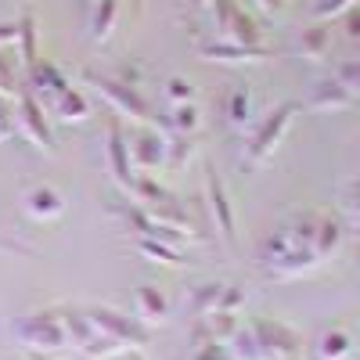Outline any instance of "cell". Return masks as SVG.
Segmentation results:
<instances>
[{
    "mask_svg": "<svg viewBox=\"0 0 360 360\" xmlns=\"http://www.w3.org/2000/svg\"><path fill=\"white\" fill-rule=\"evenodd\" d=\"M249 328H252L259 360H295L303 353V335L278 317H256L249 321Z\"/></svg>",
    "mask_w": 360,
    "mask_h": 360,
    "instance_id": "9c48e42d",
    "label": "cell"
},
{
    "mask_svg": "<svg viewBox=\"0 0 360 360\" xmlns=\"http://www.w3.org/2000/svg\"><path fill=\"white\" fill-rule=\"evenodd\" d=\"M220 292L224 285L220 281H205V285H195L191 292H184V314L188 317H205L220 307Z\"/></svg>",
    "mask_w": 360,
    "mask_h": 360,
    "instance_id": "d4e9b609",
    "label": "cell"
},
{
    "mask_svg": "<svg viewBox=\"0 0 360 360\" xmlns=\"http://www.w3.org/2000/svg\"><path fill=\"white\" fill-rule=\"evenodd\" d=\"M22 202H25V213L33 217V220H40V224H51V220H58V217L65 213V198H62V191H54V188H47V184L29 188Z\"/></svg>",
    "mask_w": 360,
    "mask_h": 360,
    "instance_id": "d6986e66",
    "label": "cell"
},
{
    "mask_svg": "<svg viewBox=\"0 0 360 360\" xmlns=\"http://www.w3.org/2000/svg\"><path fill=\"white\" fill-rule=\"evenodd\" d=\"M353 105H356V94H349V90L339 86L335 79L317 83L310 101H307V108H314V112H342V108H353Z\"/></svg>",
    "mask_w": 360,
    "mask_h": 360,
    "instance_id": "7402d4cb",
    "label": "cell"
},
{
    "mask_svg": "<svg viewBox=\"0 0 360 360\" xmlns=\"http://www.w3.org/2000/svg\"><path fill=\"white\" fill-rule=\"evenodd\" d=\"M195 152H198V141H195V137L166 134V169H169V173L188 169L191 159H195Z\"/></svg>",
    "mask_w": 360,
    "mask_h": 360,
    "instance_id": "f1b7e54d",
    "label": "cell"
},
{
    "mask_svg": "<svg viewBox=\"0 0 360 360\" xmlns=\"http://www.w3.org/2000/svg\"><path fill=\"white\" fill-rule=\"evenodd\" d=\"M83 314L101 335H108L123 353H141L148 342H152V328L141 324L137 317H130L127 310H119V307H108V303L83 307Z\"/></svg>",
    "mask_w": 360,
    "mask_h": 360,
    "instance_id": "5b68a950",
    "label": "cell"
},
{
    "mask_svg": "<svg viewBox=\"0 0 360 360\" xmlns=\"http://www.w3.org/2000/svg\"><path fill=\"white\" fill-rule=\"evenodd\" d=\"M58 317H62V332H65V346L83 356V360H112V356H123L108 335H101L94 324L86 321L83 307H58Z\"/></svg>",
    "mask_w": 360,
    "mask_h": 360,
    "instance_id": "8992f818",
    "label": "cell"
},
{
    "mask_svg": "<svg viewBox=\"0 0 360 360\" xmlns=\"http://www.w3.org/2000/svg\"><path fill=\"white\" fill-rule=\"evenodd\" d=\"M295 112H299L295 101H281V105H274L270 112H259V119L245 130L242 169H259V166H266L270 159L278 155L285 134H288L292 123H295Z\"/></svg>",
    "mask_w": 360,
    "mask_h": 360,
    "instance_id": "7a4b0ae2",
    "label": "cell"
},
{
    "mask_svg": "<svg viewBox=\"0 0 360 360\" xmlns=\"http://www.w3.org/2000/svg\"><path fill=\"white\" fill-rule=\"evenodd\" d=\"M134 317H137L141 324H148L152 332H155V328H162L166 317H169V303H166L162 288H155V285H141L137 295H134Z\"/></svg>",
    "mask_w": 360,
    "mask_h": 360,
    "instance_id": "e0dca14e",
    "label": "cell"
},
{
    "mask_svg": "<svg viewBox=\"0 0 360 360\" xmlns=\"http://www.w3.org/2000/svg\"><path fill=\"white\" fill-rule=\"evenodd\" d=\"M79 79L94 90V94H98L115 115H123L127 123H134V127L159 123L155 112H152V105H148V98L141 94V86H137V72H130V69H119V72L83 69Z\"/></svg>",
    "mask_w": 360,
    "mask_h": 360,
    "instance_id": "6da1fadb",
    "label": "cell"
},
{
    "mask_svg": "<svg viewBox=\"0 0 360 360\" xmlns=\"http://www.w3.org/2000/svg\"><path fill=\"white\" fill-rule=\"evenodd\" d=\"M209 11V22H213V40H231V44H249V47H259L263 44V29L259 22L238 4V0H213L205 8Z\"/></svg>",
    "mask_w": 360,
    "mask_h": 360,
    "instance_id": "ba28073f",
    "label": "cell"
},
{
    "mask_svg": "<svg viewBox=\"0 0 360 360\" xmlns=\"http://www.w3.org/2000/svg\"><path fill=\"white\" fill-rule=\"evenodd\" d=\"M188 360H231V353L224 342H202L188 349Z\"/></svg>",
    "mask_w": 360,
    "mask_h": 360,
    "instance_id": "e575fe53",
    "label": "cell"
},
{
    "mask_svg": "<svg viewBox=\"0 0 360 360\" xmlns=\"http://www.w3.org/2000/svg\"><path fill=\"white\" fill-rule=\"evenodd\" d=\"M127 360H144V356L141 353H127Z\"/></svg>",
    "mask_w": 360,
    "mask_h": 360,
    "instance_id": "60d3db41",
    "label": "cell"
},
{
    "mask_svg": "<svg viewBox=\"0 0 360 360\" xmlns=\"http://www.w3.org/2000/svg\"><path fill=\"white\" fill-rule=\"evenodd\" d=\"M217 310H224V314H242V310H245V288H242V285H224Z\"/></svg>",
    "mask_w": 360,
    "mask_h": 360,
    "instance_id": "836d02e7",
    "label": "cell"
},
{
    "mask_svg": "<svg viewBox=\"0 0 360 360\" xmlns=\"http://www.w3.org/2000/svg\"><path fill=\"white\" fill-rule=\"evenodd\" d=\"M256 263L270 281H295V278H307L321 266V259L314 256V249H299L292 245L281 231L266 234L259 249H256Z\"/></svg>",
    "mask_w": 360,
    "mask_h": 360,
    "instance_id": "277c9868",
    "label": "cell"
},
{
    "mask_svg": "<svg viewBox=\"0 0 360 360\" xmlns=\"http://www.w3.org/2000/svg\"><path fill=\"white\" fill-rule=\"evenodd\" d=\"M90 4H94V0H90Z\"/></svg>",
    "mask_w": 360,
    "mask_h": 360,
    "instance_id": "b9f144b4",
    "label": "cell"
},
{
    "mask_svg": "<svg viewBox=\"0 0 360 360\" xmlns=\"http://www.w3.org/2000/svg\"><path fill=\"white\" fill-rule=\"evenodd\" d=\"M332 79L339 83V86H346L349 94H360V62L356 58H349V62H342L335 72H332Z\"/></svg>",
    "mask_w": 360,
    "mask_h": 360,
    "instance_id": "d6a6232c",
    "label": "cell"
},
{
    "mask_svg": "<svg viewBox=\"0 0 360 360\" xmlns=\"http://www.w3.org/2000/svg\"><path fill=\"white\" fill-rule=\"evenodd\" d=\"M195 54L202 62H217V65H259L270 58V47H249V44H231V40H202L195 44Z\"/></svg>",
    "mask_w": 360,
    "mask_h": 360,
    "instance_id": "7c38bea8",
    "label": "cell"
},
{
    "mask_svg": "<svg viewBox=\"0 0 360 360\" xmlns=\"http://www.w3.org/2000/svg\"><path fill=\"white\" fill-rule=\"evenodd\" d=\"M127 148H130V166L141 176H155L159 169H166V130L159 123L137 127L134 134H127Z\"/></svg>",
    "mask_w": 360,
    "mask_h": 360,
    "instance_id": "30bf717a",
    "label": "cell"
},
{
    "mask_svg": "<svg viewBox=\"0 0 360 360\" xmlns=\"http://www.w3.org/2000/svg\"><path fill=\"white\" fill-rule=\"evenodd\" d=\"M15 54L22 69H33L40 62V37H37V15L25 11L18 18V40H15Z\"/></svg>",
    "mask_w": 360,
    "mask_h": 360,
    "instance_id": "603a6c76",
    "label": "cell"
},
{
    "mask_svg": "<svg viewBox=\"0 0 360 360\" xmlns=\"http://www.w3.org/2000/svg\"><path fill=\"white\" fill-rule=\"evenodd\" d=\"M349 360H353V356H349Z\"/></svg>",
    "mask_w": 360,
    "mask_h": 360,
    "instance_id": "7bdbcfd3",
    "label": "cell"
},
{
    "mask_svg": "<svg viewBox=\"0 0 360 360\" xmlns=\"http://www.w3.org/2000/svg\"><path fill=\"white\" fill-rule=\"evenodd\" d=\"M346 227H342V220L339 217H328V213H321V224H317V234H314V256L321 259V263H328V259H335L339 252H342V245H346Z\"/></svg>",
    "mask_w": 360,
    "mask_h": 360,
    "instance_id": "ffe728a7",
    "label": "cell"
},
{
    "mask_svg": "<svg viewBox=\"0 0 360 360\" xmlns=\"http://www.w3.org/2000/svg\"><path fill=\"white\" fill-rule=\"evenodd\" d=\"M224 115H227V127H231V130L245 134L256 119H259V112H256V94H252L249 86H234L231 94H227Z\"/></svg>",
    "mask_w": 360,
    "mask_h": 360,
    "instance_id": "ac0fdd59",
    "label": "cell"
},
{
    "mask_svg": "<svg viewBox=\"0 0 360 360\" xmlns=\"http://www.w3.org/2000/svg\"><path fill=\"white\" fill-rule=\"evenodd\" d=\"M256 4H259V11H263V15L278 18V15L285 11V4H288V0H256Z\"/></svg>",
    "mask_w": 360,
    "mask_h": 360,
    "instance_id": "f35d334b",
    "label": "cell"
},
{
    "mask_svg": "<svg viewBox=\"0 0 360 360\" xmlns=\"http://www.w3.org/2000/svg\"><path fill=\"white\" fill-rule=\"evenodd\" d=\"M166 134H180V137H198V127H202V115H198V105L188 101V105H173L169 115L159 123Z\"/></svg>",
    "mask_w": 360,
    "mask_h": 360,
    "instance_id": "484cf974",
    "label": "cell"
},
{
    "mask_svg": "<svg viewBox=\"0 0 360 360\" xmlns=\"http://www.w3.org/2000/svg\"><path fill=\"white\" fill-rule=\"evenodd\" d=\"M295 51L303 62L310 65H324L328 54H332V22H310L295 40Z\"/></svg>",
    "mask_w": 360,
    "mask_h": 360,
    "instance_id": "2e32d148",
    "label": "cell"
},
{
    "mask_svg": "<svg viewBox=\"0 0 360 360\" xmlns=\"http://www.w3.org/2000/svg\"><path fill=\"white\" fill-rule=\"evenodd\" d=\"M15 339H18V349L25 353V360H62L69 353L58 307L25 314L15 328Z\"/></svg>",
    "mask_w": 360,
    "mask_h": 360,
    "instance_id": "3957f363",
    "label": "cell"
},
{
    "mask_svg": "<svg viewBox=\"0 0 360 360\" xmlns=\"http://www.w3.org/2000/svg\"><path fill=\"white\" fill-rule=\"evenodd\" d=\"M339 220L346 227V234H356L360 227V180L356 176H346L342 188H339Z\"/></svg>",
    "mask_w": 360,
    "mask_h": 360,
    "instance_id": "4316f807",
    "label": "cell"
},
{
    "mask_svg": "<svg viewBox=\"0 0 360 360\" xmlns=\"http://www.w3.org/2000/svg\"><path fill=\"white\" fill-rule=\"evenodd\" d=\"M11 137H15V112L8 98H0V141H11Z\"/></svg>",
    "mask_w": 360,
    "mask_h": 360,
    "instance_id": "d590c367",
    "label": "cell"
},
{
    "mask_svg": "<svg viewBox=\"0 0 360 360\" xmlns=\"http://www.w3.org/2000/svg\"><path fill=\"white\" fill-rule=\"evenodd\" d=\"M295 360H299V356H295Z\"/></svg>",
    "mask_w": 360,
    "mask_h": 360,
    "instance_id": "ee69618b",
    "label": "cell"
},
{
    "mask_svg": "<svg viewBox=\"0 0 360 360\" xmlns=\"http://www.w3.org/2000/svg\"><path fill=\"white\" fill-rule=\"evenodd\" d=\"M15 134H22L29 144L37 148V152H47L54 155L58 152V141H54V123H51V115L47 108L29 94L25 86H18V94H15Z\"/></svg>",
    "mask_w": 360,
    "mask_h": 360,
    "instance_id": "52a82bcc",
    "label": "cell"
},
{
    "mask_svg": "<svg viewBox=\"0 0 360 360\" xmlns=\"http://www.w3.org/2000/svg\"><path fill=\"white\" fill-rule=\"evenodd\" d=\"M15 40H18V22H0V51L15 47Z\"/></svg>",
    "mask_w": 360,
    "mask_h": 360,
    "instance_id": "8d00e7d4",
    "label": "cell"
},
{
    "mask_svg": "<svg viewBox=\"0 0 360 360\" xmlns=\"http://www.w3.org/2000/svg\"><path fill=\"white\" fill-rule=\"evenodd\" d=\"M166 101H169V105H188V101H195V86H191V79H184V76H169V79H166Z\"/></svg>",
    "mask_w": 360,
    "mask_h": 360,
    "instance_id": "1f68e13d",
    "label": "cell"
},
{
    "mask_svg": "<svg viewBox=\"0 0 360 360\" xmlns=\"http://www.w3.org/2000/svg\"><path fill=\"white\" fill-rule=\"evenodd\" d=\"M119 15H123V0H94L90 8V44H108L115 25H119Z\"/></svg>",
    "mask_w": 360,
    "mask_h": 360,
    "instance_id": "44dd1931",
    "label": "cell"
},
{
    "mask_svg": "<svg viewBox=\"0 0 360 360\" xmlns=\"http://www.w3.org/2000/svg\"><path fill=\"white\" fill-rule=\"evenodd\" d=\"M137 256H144L148 263H159V266H184V249H173V245H162V242H152V238H137L134 242Z\"/></svg>",
    "mask_w": 360,
    "mask_h": 360,
    "instance_id": "f546056e",
    "label": "cell"
},
{
    "mask_svg": "<svg viewBox=\"0 0 360 360\" xmlns=\"http://www.w3.org/2000/svg\"><path fill=\"white\" fill-rule=\"evenodd\" d=\"M342 18H346V37H349V40H356V37H360V11H356V4H353Z\"/></svg>",
    "mask_w": 360,
    "mask_h": 360,
    "instance_id": "74e56055",
    "label": "cell"
},
{
    "mask_svg": "<svg viewBox=\"0 0 360 360\" xmlns=\"http://www.w3.org/2000/svg\"><path fill=\"white\" fill-rule=\"evenodd\" d=\"M105 162H108V173L115 180L119 191H130L134 184V166H130V148H127V130L119 119H108V130H105Z\"/></svg>",
    "mask_w": 360,
    "mask_h": 360,
    "instance_id": "4fadbf2b",
    "label": "cell"
},
{
    "mask_svg": "<svg viewBox=\"0 0 360 360\" xmlns=\"http://www.w3.org/2000/svg\"><path fill=\"white\" fill-rule=\"evenodd\" d=\"M47 115H51V123L76 127V123H86V119L94 115V105H90V98L83 94L79 86H65L62 94L47 105Z\"/></svg>",
    "mask_w": 360,
    "mask_h": 360,
    "instance_id": "9a60e30c",
    "label": "cell"
},
{
    "mask_svg": "<svg viewBox=\"0 0 360 360\" xmlns=\"http://www.w3.org/2000/svg\"><path fill=\"white\" fill-rule=\"evenodd\" d=\"M209 4H213V0H191V11H205Z\"/></svg>",
    "mask_w": 360,
    "mask_h": 360,
    "instance_id": "ab89813d",
    "label": "cell"
},
{
    "mask_svg": "<svg viewBox=\"0 0 360 360\" xmlns=\"http://www.w3.org/2000/svg\"><path fill=\"white\" fill-rule=\"evenodd\" d=\"M317 224H321V213H292L288 224L281 227V234L288 238L292 245H299V249H314Z\"/></svg>",
    "mask_w": 360,
    "mask_h": 360,
    "instance_id": "83f0119b",
    "label": "cell"
},
{
    "mask_svg": "<svg viewBox=\"0 0 360 360\" xmlns=\"http://www.w3.org/2000/svg\"><path fill=\"white\" fill-rule=\"evenodd\" d=\"M314 356L317 360H349L353 356V335L346 328H324L314 342Z\"/></svg>",
    "mask_w": 360,
    "mask_h": 360,
    "instance_id": "cb8c5ba5",
    "label": "cell"
},
{
    "mask_svg": "<svg viewBox=\"0 0 360 360\" xmlns=\"http://www.w3.org/2000/svg\"><path fill=\"white\" fill-rule=\"evenodd\" d=\"M353 4H356V0H317V4H314V22H335Z\"/></svg>",
    "mask_w": 360,
    "mask_h": 360,
    "instance_id": "4dcf8cb0",
    "label": "cell"
},
{
    "mask_svg": "<svg viewBox=\"0 0 360 360\" xmlns=\"http://www.w3.org/2000/svg\"><path fill=\"white\" fill-rule=\"evenodd\" d=\"M205 202H209V217H213V227H217V238L227 245V249H238V217H234V202L224 188V180L205 169Z\"/></svg>",
    "mask_w": 360,
    "mask_h": 360,
    "instance_id": "8fae6325",
    "label": "cell"
},
{
    "mask_svg": "<svg viewBox=\"0 0 360 360\" xmlns=\"http://www.w3.org/2000/svg\"><path fill=\"white\" fill-rule=\"evenodd\" d=\"M22 86H25L44 108H47L65 86H72V79H69L62 69H58L54 62H44V58H40L33 69H25V83H22Z\"/></svg>",
    "mask_w": 360,
    "mask_h": 360,
    "instance_id": "5bb4252c",
    "label": "cell"
}]
</instances>
